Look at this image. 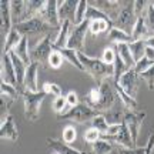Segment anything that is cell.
Returning a JSON list of instances; mask_svg holds the SVG:
<instances>
[{
    "mask_svg": "<svg viewBox=\"0 0 154 154\" xmlns=\"http://www.w3.org/2000/svg\"><path fill=\"white\" fill-rule=\"evenodd\" d=\"M77 56H79V59H80L83 67H84V72L91 74L94 80L99 82V84L107 80V79H113V74H114L113 66L106 64L104 61L99 60V59H91L84 53H77Z\"/></svg>",
    "mask_w": 154,
    "mask_h": 154,
    "instance_id": "6da1fadb",
    "label": "cell"
},
{
    "mask_svg": "<svg viewBox=\"0 0 154 154\" xmlns=\"http://www.w3.org/2000/svg\"><path fill=\"white\" fill-rule=\"evenodd\" d=\"M19 94L22 96L23 101H24V116L29 121H36L40 117V106L43 103V100L46 99L47 94L42 91L37 93H32L27 90H20Z\"/></svg>",
    "mask_w": 154,
    "mask_h": 154,
    "instance_id": "7a4b0ae2",
    "label": "cell"
},
{
    "mask_svg": "<svg viewBox=\"0 0 154 154\" xmlns=\"http://www.w3.org/2000/svg\"><path fill=\"white\" fill-rule=\"evenodd\" d=\"M100 86V103L99 106L94 109V110L100 111H109L116 104V101L119 100L117 97V93H116L114 88V80L113 79H107L104 82H101L99 84Z\"/></svg>",
    "mask_w": 154,
    "mask_h": 154,
    "instance_id": "3957f363",
    "label": "cell"
},
{
    "mask_svg": "<svg viewBox=\"0 0 154 154\" xmlns=\"http://www.w3.org/2000/svg\"><path fill=\"white\" fill-rule=\"evenodd\" d=\"M99 114V111L91 109L86 103H80L76 107H73L70 110L64 113V114H57V120H70L76 121V123H86V121L93 120L96 116Z\"/></svg>",
    "mask_w": 154,
    "mask_h": 154,
    "instance_id": "277c9868",
    "label": "cell"
},
{
    "mask_svg": "<svg viewBox=\"0 0 154 154\" xmlns=\"http://www.w3.org/2000/svg\"><path fill=\"white\" fill-rule=\"evenodd\" d=\"M136 20H137V17L134 14V2H128L126 5H123L117 19L113 22V24H114L113 27H117L126 33L131 34Z\"/></svg>",
    "mask_w": 154,
    "mask_h": 154,
    "instance_id": "5b68a950",
    "label": "cell"
},
{
    "mask_svg": "<svg viewBox=\"0 0 154 154\" xmlns=\"http://www.w3.org/2000/svg\"><path fill=\"white\" fill-rule=\"evenodd\" d=\"M90 27V22H83L79 26H74L70 36H69V42H67V49L76 50L77 53H83L84 50V42H86V34Z\"/></svg>",
    "mask_w": 154,
    "mask_h": 154,
    "instance_id": "8992f818",
    "label": "cell"
},
{
    "mask_svg": "<svg viewBox=\"0 0 154 154\" xmlns=\"http://www.w3.org/2000/svg\"><path fill=\"white\" fill-rule=\"evenodd\" d=\"M146 111H126L124 113V123L127 124L130 134H131L133 143L137 147V140H138V131L140 127L143 124L144 119H146Z\"/></svg>",
    "mask_w": 154,
    "mask_h": 154,
    "instance_id": "52a82bcc",
    "label": "cell"
},
{
    "mask_svg": "<svg viewBox=\"0 0 154 154\" xmlns=\"http://www.w3.org/2000/svg\"><path fill=\"white\" fill-rule=\"evenodd\" d=\"M49 27H50L49 24H46L40 17H33V19L24 20V22H22V23L13 24V29L17 30L22 36H27V34H34V33H42V32H46Z\"/></svg>",
    "mask_w": 154,
    "mask_h": 154,
    "instance_id": "ba28073f",
    "label": "cell"
},
{
    "mask_svg": "<svg viewBox=\"0 0 154 154\" xmlns=\"http://www.w3.org/2000/svg\"><path fill=\"white\" fill-rule=\"evenodd\" d=\"M51 53H53V43L50 42V36H46L33 49L30 57H32V61H37L42 64H49V57L51 56Z\"/></svg>",
    "mask_w": 154,
    "mask_h": 154,
    "instance_id": "9c48e42d",
    "label": "cell"
},
{
    "mask_svg": "<svg viewBox=\"0 0 154 154\" xmlns=\"http://www.w3.org/2000/svg\"><path fill=\"white\" fill-rule=\"evenodd\" d=\"M117 84L123 88V91L126 94H128L131 99H136V94H137V88H138V74L136 73L134 67L128 69L123 76L120 77V80L117 82Z\"/></svg>",
    "mask_w": 154,
    "mask_h": 154,
    "instance_id": "30bf717a",
    "label": "cell"
},
{
    "mask_svg": "<svg viewBox=\"0 0 154 154\" xmlns=\"http://www.w3.org/2000/svg\"><path fill=\"white\" fill-rule=\"evenodd\" d=\"M101 138H104L107 141H111L113 144L116 143L121 149H136V146L133 143L131 134H130V130H128V127H127L124 121L121 123V130L119 134H116V136H103Z\"/></svg>",
    "mask_w": 154,
    "mask_h": 154,
    "instance_id": "8fae6325",
    "label": "cell"
},
{
    "mask_svg": "<svg viewBox=\"0 0 154 154\" xmlns=\"http://www.w3.org/2000/svg\"><path fill=\"white\" fill-rule=\"evenodd\" d=\"M57 2L56 0H49L47 5L43 10L40 11V14L37 17H40L46 24H49L50 27H59L61 26L60 20H59V11H57Z\"/></svg>",
    "mask_w": 154,
    "mask_h": 154,
    "instance_id": "7c38bea8",
    "label": "cell"
},
{
    "mask_svg": "<svg viewBox=\"0 0 154 154\" xmlns=\"http://www.w3.org/2000/svg\"><path fill=\"white\" fill-rule=\"evenodd\" d=\"M2 82L9 83L11 86L17 87V77L13 61H11L10 54H6V53H3L2 56Z\"/></svg>",
    "mask_w": 154,
    "mask_h": 154,
    "instance_id": "4fadbf2b",
    "label": "cell"
},
{
    "mask_svg": "<svg viewBox=\"0 0 154 154\" xmlns=\"http://www.w3.org/2000/svg\"><path fill=\"white\" fill-rule=\"evenodd\" d=\"M57 11H59V20L60 23L70 20L74 22V17H76V10L79 2L77 0H64V2H57Z\"/></svg>",
    "mask_w": 154,
    "mask_h": 154,
    "instance_id": "5bb4252c",
    "label": "cell"
},
{
    "mask_svg": "<svg viewBox=\"0 0 154 154\" xmlns=\"http://www.w3.org/2000/svg\"><path fill=\"white\" fill-rule=\"evenodd\" d=\"M0 137L7 138L10 141H17L19 138V130L16 127L13 116H6L5 119H2V126H0Z\"/></svg>",
    "mask_w": 154,
    "mask_h": 154,
    "instance_id": "9a60e30c",
    "label": "cell"
},
{
    "mask_svg": "<svg viewBox=\"0 0 154 154\" xmlns=\"http://www.w3.org/2000/svg\"><path fill=\"white\" fill-rule=\"evenodd\" d=\"M37 61H32V64L27 67L26 77H24V83H23V90H27L32 93H37L38 86H37V70H38Z\"/></svg>",
    "mask_w": 154,
    "mask_h": 154,
    "instance_id": "2e32d148",
    "label": "cell"
},
{
    "mask_svg": "<svg viewBox=\"0 0 154 154\" xmlns=\"http://www.w3.org/2000/svg\"><path fill=\"white\" fill-rule=\"evenodd\" d=\"M90 5H93L94 7H96V6H99L97 9H99L100 11H103L106 16H109V17H110V14H111V17H113L114 20L117 19V16H119V13H120V10H121L120 6H123L120 2H114V0H101V2H93V3H90Z\"/></svg>",
    "mask_w": 154,
    "mask_h": 154,
    "instance_id": "e0dca14e",
    "label": "cell"
},
{
    "mask_svg": "<svg viewBox=\"0 0 154 154\" xmlns=\"http://www.w3.org/2000/svg\"><path fill=\"white\" fill-rule=\"evenodd\" d=\"M0 16H2V34H7L13 29V20H11V11H10V2L2 0L0 3Z\"/></svg>",
    "mask_w": 154,
    "mask_h": 154,
    "instance_id": "ac0fdd59",
    "label": "cell"
},
{
    "mask_svg": "<svg viewBox=\"0 0 154 154\" xmlns=\"http://www.w3.org/2000/svg\"><path fill=\"white\" fill-rule=\"evenodd\" d=\"M13 61V66H14V72H16V77H17V90L20 91L23 90V83H24V77H26V72H27V64H24V61H22L19 59V56L11 51L9 53Z\"/></svg>",
    "mask_w": 154,
    "mask_h": 154,
    "instance_id": "d6986e66",
    "label": "cell"
},
{
    "mask_svg": "<svg viewBox=\"0 0 154 154\" xmlns=\"http://www.w3.org/2000/svg\"><path fill=\"white\" fill-rule=\"evenodd\" d=\"M149 37H151V34H150V30H149V27H147V23H146L144 16L137 17L136 24H134L133 32H131L133 42H138V40H147Z\"/></svg>",
    "mask_w": 154,
    "mask_h": 154,
    "instance_id": "ffe728a7",
    "label": "cell"
},
{
    "mask_svg": "<svg viewBox=\"0 0 154 154\" xmlns=\"http://www.w3.org/2000/svg\"><path fill=\"white\" fill-rule=\"evenodd\" d=\"M11 20L14 24L26 20V2L23 0H11L10 2Z\"/></svg>",
    "mask_w": 154,
    "mask_h": 154,
    "instance_id": "44dd1931",
    "label": "cell"
},
{
    "mask_svg": "<svg viewBox=\"0 0 154 154\" xmlns=\"http://www.w3.org/2000/svg\"><path fill=\"white\" fill-rule=\"evenodd\" d=\"M47 146L53 151H56L59 154H88V153H84V151H79V150L73 149V147H70L64 141L56 140V138H47Z\"/></svg>",
    "mask_w": 154,
    "mask_h": 154,
    "instance_id": "7402d4cb",
    "label": "cell"
},
{
    "mask_svg": "<svg viewBox=\"0 0 154 154\" xmlns=\"http://www.w3.org/2000/svg\"><path fill=\"white\" fill-rule=\"evenodd\" d=\"M53 50H54V51H57V53H60V54L63 56V59H64V60H67L69 63H70V64H73L74 67H77L79 70L84 72V67H83L82 61H80L79 56H77V51H76V50L67 49V47H64V49H60V47H56V46H53Z\"/></svg>",
    "mask_w": 154,
    "mask_h": 154,
    "instance_id": "603a6c76",
    "label": "cell"
},
{
    "mask_svg": "<svg viewBox=\"0 0 154 154\" xmlns=\"http://www.w3.org/2000/svg\"><path fill=\"white\" fill-rule=\"evenodd\" d=\"M70 24H72L70 20H66V22L61 23L60 32H59V34H57V37H56L53 46L60 47V49L67 47V42H69V36H70Z\"/></svg>",
    "mask_w": 154,
    "mask_h": 154,
    "instance_id": "cb8c5ba5",
    "label": "cell"
},
{
    "mask_svg": "<svg viewBox=\"0 0 154 154\" xmlns=\"http://www.w3.org/2000/svg\"><path fill=\"white\" fill-rule=\"evenodd\" d=\"M29 40H27V36H23L22 40H20V43L16 46V49L13 50L14 53H16L17 56H19V59L22 61H24V64H27V66H30L32 64V57H30V54H29Z\"/></svg>",
    "mask_w": 154,
    "mask_h": 154,
    "instance_id": "d4e9b609",
    "label": "cell"
},
{
    "mask_svg": "<svg viewBox=\"0 0 154 154\" xmlns=\"http://www.w3.org/2000/svg\"><path fill=\"white\" fill-rule=\"evenodd\" d=\"M109 40H110L113 44H121V43H131L133 38H131V34L126 33L123 32L120 29L117 27H111L110 29V33H109Z\"/></svg>",
    "mask_w": 154,
    "mask_h": 154,
    "instance_id": "484cf974",
    "label": "cell"
},
{
    "mask_svg": "<svg viewBox=\"0 0 154 154\" xmlns=\"http://www.w3.org/2000/svg\"><path fill=\"white\" fill-rule=\"evenodd\" d=\"M114 88H116V93H117V97H119V100L121 101L123 107L127 109L128 111L136 110V107H137V101H136V99H131L128 94L124 93V91H123V88H121L117 83H114Z\"/></svg>",
    "mask_w": 154,
    "mask_h": 154,
    "instance_id": "4316f807",
    "label": "cell"
},
{
    "mask_svg": "<svg viewBox=\"0 0 154 154\" xmlns=\"http://www.w3.org/2000/svg\"><path fill=\"white\" fill-rule=\"evenodd\" d=\"M47 5V2H34V0H30V2H26V20L29 19H33V17H37L40 14V11L43 10Z\"/></svg>",
    "mask_w": 154,
    "mask_h": 154,
    "instance_id": "83f0119b",
    "label": "cell"
},
{
    "mask_svg": "<svg viewBox=\"0 0 154 154\" xmlns=\"http://www.w3.org/2000/svg\"><path fill=\"white\" fill-rule=\"evenodd\" d=\"M22 34L19 33L17 30H14V29H11V32L7 36H6V42H5V50H3V53H6V54H9V53H11L13 50L16 49V46L19 43H20V40H22Z\"/></svg>",
    "mask_w": 154,
    "mask_h": 154,
    "instance_id": "f1b7e54d",
    "label": "cell"
},
{
    "mask_svg": "<svg viewBox=\"0 0 154 154\" xmlns=\"http://www.w3.org/2000/svg\"><path fill=\"white\" fill-rule=\"evenodd\" d=\"M128 47H130V51L133 54V59H134V63L140 61L143 57H146V40H138V42H131L128 43Z\"/></svg>",
    "mask_w": 154,
    "mask_h": 154,
    "instance_id": "f546056e",
    "label": "cell"
},
{
    "mask_svg": "<svg viewBox=\"0 0 154 154\" xmlns=\"http://www.w3.org/2000/svg\"><path fill=\"white\" fill-rule=\"evenodd\" d=\"M117 53L120 54L121 60L124 61V64L127 66V69H133L136 66L134 63V59H133V54L130 51V47H128V43H121V44H117Z\"/></svg>",
    "mask_w": 154,
    "mask_h": 154,
    "instance_id": "4dcf8cb0",
    "label": "cell"
},
{
    "mask_svg": "<svg viewBox=\"0 0 154 154\" xmlns=\"http://www.w3.org/2000/svg\"><path fill=\"white\" fill-rule=\"evenodd\" d=\"M111 27H113V22H110V20H97V22H90L88 30L91 34H100L106 33Z\"/></svg>",
    "mask_w": 154,
    "mask_h": 154,
    "instance_id": "1f68e13d",
    "label": "cell"
},
{
    "mask_svg": "<svg viewBox=\"0 0 154 154\" xmlns=\"http://www.w3.org/2000/svg\"><path fill=\"white\" fill-rule=\"evenodd\" d=\"M86 20L87 22H97V20H110L111 19L109 16H106L103 11H100L97 7H94L93 5L88 3L87 6V11H86Z\"/></svg>",
    "mask_w": 154,
    "mask_h": 154,
    "instance_id": "d6a6232c",
    "label": "cell"
},
{
    "mask_svg": "<svg viewBox=\"0 0 154 154\" xmlns=\"http://www.w3.org/2000/svg\"><path fill=\"white\" fill-rule=\"evenodd\" d=\"M111 150H114V144L107 141L104 138H100L96 143H93V153L94 154H109Z\"/></svg>",
    "mask_w": 154,
    "mask_h": 154,
    "instance_id": "836d02e7",
    "label": "cell"
},
{
    "mask_svg": "<svg viewBox=\"0 0 154 154\" xmlns=\"http://www.w3.org/2000/svg\"><path fill=\"white\" fill-rule=\"evenodd\" d=\"M116 49H117V47H116ZM113 69H114V74H113V80H114V83L119 82L120 77L128 70L127 66L124 64V61L121 60V57H120L119 53H116V60H114V63H113Z\"/></svg>",
    "mask_w": 154,
    "mask_h": 154,
    "instance_id": "e575fe53",
    "label": "cell"
},
{
    "mask_svg": "<svg viewBox=\"0 0 154 154\" xmlns=\"http://www.w3.org/2000/svg\"><path fill=\"white\" fill-rule=\"evenodd\" d=\"M87 6L88 3L86 0H79V6H77L76 10V17H74V26L82 24L83 22H86V11H87Z\"/></svg>",
    "mask_w": 154,
    "mask_h": 154,
    "instance_id": "d590c367",
    "label": "cell"
},
{
    "mask_svg": "<svg viewBox=\"0 0 154 154\" xmlns=\"http://www.w3.org/2000/svg\"><path fill=\"white\" fill-rule=\"evenodd\" d=\"M84 99H86V104H88L91 109H96L100 103V88L99 87L90 88Z\"/></svg>",
    "mask_w": 154,
    "mask_h": 154,
    "instance_id": "8d00e7d4",
    "label": "cell"
},
{
    "mask_svg": "<svg viewBox=\"0 0 154 154\" xmlns=\"http://www.w3.org/2000/svg\"><path fill=\"white\" fill-rule=\"evenodd\" d=\"M91 124H93L91 127L97 128V130L100 131V134H101V136H104L106 133H107V130H109V127H110V124H109V123L106 121L104 116L100 114V113H99L97 116H96V117H94L93 120H91Z\"/></svg>",
    "mask_w": 154,
    "mask_h": 154,
    "instance_id": "74e56055",
    "label": "cell"
},
{
    "mask_svg": "<svg viewBox=\"0 0 154 154\" xmlns=\"http://www.w3.org/2000/svg\"><path fill=\"white\" fill-rule=\"evenodd\" d=\"M42 90H43L46 94L53 96L54 99H57V97H60L61 96V87L59 86V84H56V83H49V82L44 83Z\"/></svg>",
    "mask_w": 154,
    "mask_h": 154,
    "instance_id": "f35d334b",
    "label": "cell"
},
{
    "mask_svg": "<svg viewBox=\"0 0 154 154\" xmlns=\"http://www.w3.org/2000/svg\"><path fill=\"white\" fill-rule=\"evenodd\" d=\"M154 61L149 60L147 57H143L140 61H137L136 63V66H134V70H136V73L137 74H143V73H146L147 70H150L151 67H153Z\"/></svg>",
    "mask_w": 154,
    "mask_h": 154,
    "instance_id": "ab89813d",
    "label": "cell"
},
{
    "mask_svg": "<svg viewBox=\"0 0 154 154\" xmlns=\"http://www.w3.org/2000/svg\"><path fill=\"white\" fill-rule=\"evenodd\" d=\"M77 138V131L76 128L73 126H67L64 127V130H63V141L66 144H72L76 141Z\"/></svg>",
    "mask_w": 154,
    "mask_h": 154,
    "instance_id": "60d3db41",
    "label": "cell"
},
{
    "mask_svg": "<svg viewBox=\"0 0 154 154\" xmlns=\"http://www.w3.org/2000/svg\"><path fill=\"white\" fill-rule=\"evenodd\" d=\"M13 101L14 100L9 97V96H6V94H2L0 96V110H2V119H5L6 116H9L7 110L10 109V106L13 104Z\"/></svg>",
    "mask_w": 154,
    "mask_h": 154,
    "instance_id": "b9f144b4",
    "label": "cell"
},
{
    "mask_svg": "<svg viewBox=\"0 0 154 154\" xmlns=\"http://www.w3.org/2000/svg\"><path fill=\"white\" fill-rule=\"evenodd\" d=\"M150 5H151V2H143V0L134 2V14H136V17L146 16L147 9H149Z\"/></svg>",
    "mask_w": 154,
    "mask_h": 154,
    "instance_id": "7bdbcfd3",
    "label": "cell"
},
{
    "mask_svg": "<svg viewBox=\"0 0 154 154\" xmlns=\"http://www.w3.org/2000/svg\"><path fill=\"white\" fill-rule=\"evenodd\" d=\"M0 90H2V94H6V96L11 97L13 100H16V97L19 96V90H17V87L11 86V84H9V83L2 82V84H0Z\"/></svg>",
    "mask_w": 154,
    "mask_h": 154,
    "instance_id": "ee69618b",
    "label": "cell"
},
{
    "mask_svg": "<svg viewBox=\"0 0 154 154\" xmlns=\"http://www.w3.org/2000/svg\"><path fill=\"white\" fill-rule=\"evenodd\" d=\"M66 106H67V100L64 96H60L57 99L53 100V110L57 113V114H64L66 113Z\"/></svg>",
    "mask_w": 154,
    "mask_h": 154,
    "instance_id": "f6af8a7d",
    "label": "cell"
},
{
    "mask_svg": "<svg viewBox=\"0 0 154 154\" xmlns=\"http://www.w3.org/2000/svg\"><path fill=\"white\" fill-rule=\"evenodd\" d=\"M100 138H101V134H100V131L97 128H94V127L87 128L86 133H84V141H87V143H90V144L96 143Z\"/></svg>",
    "mask_w": 154,
    "mask_h": 154,
    "instance_id": "bcb514c9",
    "label": "cell"
},
{
    "mask_svg": "<svg viewBox=\"0 0 154 154\" xmlns=\"http://www.w3.org/2000/svg\"><path fill=\"white\" fill-rule=\"evenodd\" d=\"M116 53H117V49H116V47H107V49H104V51H103V59H101V60L104 61L106 64L113 66V63H114V60H116Z\"/></svg>",
    "mask_w": 154,
    "mask_h": 154,
    "instance_id": "7dc6e473",
    "label": "cell"
},
{
    "mask_svg": "<svg viewBox=\"0 0 154 154\" xmlns=\"http://www.w3.org/2000/svg\"><path fill=\"white\" fill-rule=\"evenodd\" d=\"M144 19H146L147 27H149V30H150V34L154 36V7H153V5L149 6V9H147V13H146Z\"/></svg>",
    "mask_w": 154,
    "mask_h": 154,
    "instance_id": "c3c4849f",
    "label": "cell"
},
{
    "mask_svg": "<svg viewBox=\"0 0 154 154\" xmlns=\"http://www.w3.org/2000/svg\"><path fill=\"white\" fill-rule=\"evenodd\" d=\"M63 56L60 54V53H57V51H54L53 50V53H51V56L49 57V64L51 69H60L61 64H63Z\"/></svg>",
    "mask_w": 154,
    "mask_h": 154,
    "instance_id": "681fc988",
    "label": "cell"
},
{
    "mask_svg": "<svg viewBox=\"0 0 154 154\" xmlns=\"http://www.w3.org/2000/svg\"><path fill=\"white\" fill-rule=\"evenodd\" d=\"M140 76L143 77L146 82H147V84H149V88H150V90H154V64H153V67H151L150 70H147L146 73L140 74Z\"/></svg>",
    "mask_w": 154,
    "mask_h": 154,
    "instance_id": "f907efd6",
    "label": "cell"
},
{
    "mask_svg": "<svg viewBox=\"0 0 154 154\" xmlns=\"http://www.w3.org/2000/svg\"><path fill=\"white\" fill-rule=\"evenodd\" d=\"M66 100H67V107H70V109L76 107L77 104H80L79 103V96L74 91H69L66 96Z\"/></svg>",
    "mask_w": 154,
    "mask_h": 154,
    "instance_id": "816d5d0a",
    "label": "cell"
},
{
    "mask_svg": "<svg viewBox=\"0 0 154 154\" xmlns=\"http://www.w3.org/2000/svg\"><path fill=\"white\" fill-rule=\"evenodd\" d=\"M121 154H146V147H136V149H120Z\"/></svg>",
    "mask_w": 154,
    "mask_h": 154,
    "instance_id": "f5cc1de1",
    "label": "cell"
},
{
    "mask_svg": "<svg viewBox=\"0 0 154 154\" xmlns=\"http://www.w3.org/2000/svg\"><path fill=\"white\" fill-rule=\"evenodd\" d=\"M154 150V134H151L147 141V146H146V154H153Z\"/></svg>",
    "mask_w": 154,
    "mask_h": 154,
    "instance_id": "db71d44e",
    "label": "cell"
},
{
    "mask_svg": "<svg viewBox=\"0 0 154 154\" xmlns=\"http://www.w3.org/2000/svg\"><path fill=\"white\" fill-rule=\"evenodd\" d=\"M146 57H147L149 60L154 61V49H150V47H147V49H146Z\"/></svg>",
    "mask_w": 154,
    "mask_h": 154,
    "instance_id": "11a10c76",
    "label": "cell"
},
{
    "mask_svg": "<svg viewBox=\"0 0 154 154\" xmlns=\"http://www.w3.org/2000/svg\"><path fill=\"white\" fill-rule=\"evenodd\" d=\"M146 46L150 47V49H154V36H151V37H149L146 40Z\"/></svg>",
    "mask_w": 154,
    "mask_h": 154,
    "instance_id": "9f6ffc18",
    "label": "cell"
},
{
    "mask_svg": "<svg viewBox=\"0 0 154 154\" xmlns=\"http://www.w3.org/2000/svg\"><path fill=\"white\" fill-rule=\"evenodd\" d=\"M109 154H120V149H114V150H111Z\"/></svg>",
    "mask_w": 154,
    "mask_h": 154,
    "instance_id": "6f0895ef",
    "label": "cell"
},
{
    "mask_svg": "<svg viewBox=\"0 0 154 154\" xmlns=\"http://www.w3.org/2000/svg\"><path fill=\"white\" fill-rule=\"evenodd\" d=\"M151 5H153V7H154V2H151Z\"/></svg>",
    "mask_w": 154,
    "mask_h": 154,
    "instance_id": "680465c9",
    "label": "cell"
},
{
    "mask_svg": "<svg viewBox=\"0 0 154 154\" xmlns=\"http://www.w3.org/2000/svg\"><path fill=\"white\" fill-rule=\"evenodd\" d=\"M53 154H59V153H56V151H54V153H53Z\"/></svg>",
    "mask_w": 154,
    "mask_h": 154,
    "instance_id": "91938a15",
    "label": "cell"
},
{
    "mask_svg": "<svg viewBox=\"0 0 154 154\" xmlns=\"http://www.w3.org/2000/svg\"><path fill=\"white\" fill-rule=\"evenodd\" d=\"M88 154H90V153H88Z\"/></svg>",
    "mask_w": 154,
    "mask_h": 154,
    "instance_id": "94428289",
    "label": "cell"
},
{
    "mask_svg": "<svg viewBox=\"0 0 154 154\" xmlns=\"http://www.w3.org/2000/svg\"><path fill=\"white\" fill-rule=\"evenodd\" d=\"M120 154H121V153H120Z\"/></svg>",
    "mask_w": 154,
    "mask_h": 154,
    "instance_id": "6125c7cd",
    "label": "cell"
}]
</instances>
